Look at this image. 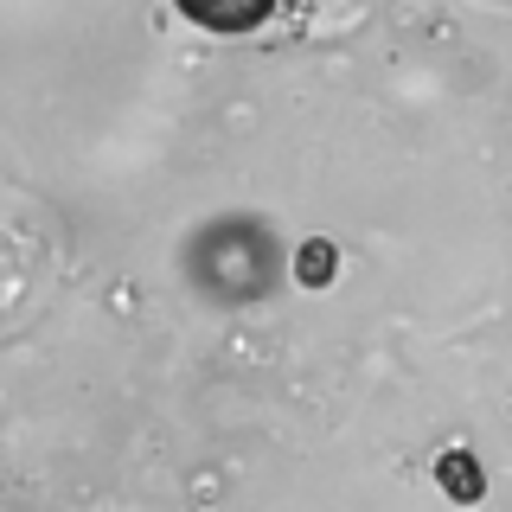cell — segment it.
<instances>
[{
    "mask_svg": "<svg viewBox=\"0 0 512 512\" xmlns=\"http://www.w3.org/2000/svg\"><path fill=\"white\" fill-rule=\"evenodd\" d=\"M186 20H199L205 32H250L276 13V0H180Z\"/></svg>",
    "mask_w": 512,
    "mask_h": 512,
    "instance_id": "obj_1",
    "label": "cell"
},
{
    "mask_svg": "<svg viewBox=\"0 0 512 512\" xmlns=\"http://www.w3.org/2000/svg\"><path fill=\"white\" fill-rule=\"evenodd\" d=\"M327 256H333L327 244H314V250H301V276H314V282H327V269H333V263H327Z\"/></svg>",
    "mask_w": 512,
    "mask_h": 512,
    "instance_id": "obj_2",
    "label": "cell"
}]
</instances>
